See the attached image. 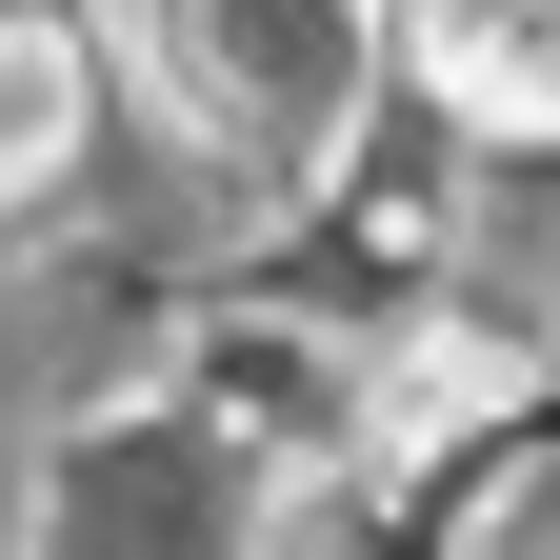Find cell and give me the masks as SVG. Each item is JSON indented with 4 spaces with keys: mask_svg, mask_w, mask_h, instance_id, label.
<instances>
[{
    "mask_svg": "<svg viewBox=\"0 0 560 560\" xmlns=\"http://www.w3.org/2000/svg\"><path fill=\"white\" fill-rule=\"evenodd\" d=\"M81 120H101V60H81V21H0V221H40L60 180H81Z\"/></svg>",
    "mask_w": 560,
    "mask_h": 560,
    "instance_id": "7a4b0ae2",
    "label": "cell"
},
{
    "mask_svg": "<svg viewBox=\"0 0 560 560\" xmlns=\"http://www.w3.org/2000/svg\"><path fill=\"white\" fill-rule=\"evenodd\" d=\"M420 81H441L460 120L540 140L560 120V0H420Z\"/></svg>",
    "mask_w": 560,
    "mask_h": 560,
    "instance_id": "3957f363",
    "label": "cell"
},
{
    "mask_svg": "<svg viewBox=\"0 0 560 560\" xmlns=\"http://www.w3.org/2000/svg\"><path fill=\"white\" fill-rule=\"evenodd\" d=\"M140 21H161V81L260 161H301L381 60V0H140Z\"/></svg>",
    "mask_w": 560,
    "mask_h": 560,
    "instance_id": "6da1fadb",
    "label": "cell"
}]
</instances>
